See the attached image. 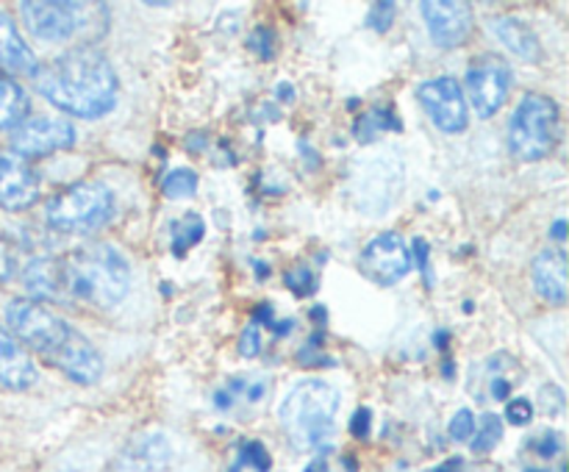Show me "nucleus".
I'll return each mask as SVG.
<instances>
[{"label":"nucleus","mask_w":569,"mask_h":472,"mask_svg":"<svg viewBox=\"0 0 569 472\" xmlns=\"http://www.w3.org/2000/svg\"><path fill=\"white\" fill-rule=\"evenodd\" d=\"M33 83H37V92L48 98L56 109L78 120H100L114 111L117 98H120L114 67L106 59L103 50L92 44H78L53 56L48 64L39 67Z\"/></svg>","instance_id":"1"},{"label":"nucleus","mask_w":569,"mask_h":472,"mask_svg":"<svg viewBox=\"0 0 569 472\" xmlns=\"http://www.w3.org/2000/svg\"><path fill=\"white\" fill-rule=\"evenodd\" d=\"M56 264H59L61 300L111 309L131 289V267L126 255L111 244H83Z\"/></svg>","instance_id":"2"},{"label":"nucleus","mask_w":569,"mask_h":472,"mask_svg":"<svg viewBox=\"0 0 569 472\" xmlns=\"http://www.w3.org/2000/svg\"><path fill=\"white\" fill-rule=\"evenodd\" d=\"M339 392L320 378L300 381L278 405V422L298 450H317L333 436Z\"/></svg>","instance_id":"3"},{"label":"nucleus","mask_w":569,"mask_h":472,"mask_svg":"<svg viewBox=\"0 0 569 472\" xmlns=\"http://www.w3.org/2000/svg\"><path fill=\"white\" fill-rule=\"evenodd\" d=\"M561 139V114L553 98L539 92L522 94L509 120V148L520 161H542Z\"/></svg>","instance_id":"4"},{"label":"nucleus","mask_w":569,"mask_h":472,"mask_svg":"<svg viewBox=\"0 0 569 472\" xmlns=\"http://www.w3.org/2000/svg\"><path fill=\"white\" fill-rule=\"evenodd\" d=\"M114 211V194L100 181H78L44 205V220L61 233H87L103 225Z\"/></svg>","instance_id":"5"},{"label":"nucleus","mask_w":569,"mask_h":472,"mask_svg":"<svg viewBox=\"0 0 569 472\" xmlns=\"http://www.w3.org/2000/svg\"><path fill=\"white\" fill-rule=\"evenodd\" d=\"M6 322H9L11 337L17 342L28 344V348L37 350L48 361H53L64 350V344L70 342L72 333H76L70 322L61 320L59 314L44 309L37 300L26 298L11 300L9 309H6Z\"/></svg>","instance_id":"6"},{"label":"nucleus","mask_w":569,"mask_h":472,"mask_svg":"<svg viewBox=\"0 0 569 472\" xmlns=\"http://www.w3.org/2000/svg\"><path fill=\"white\" fill-rule=\"evenodd\" d=\"M467 92L481 120L498 114L511 92V70L498 56H478L467 70Z\"/></svg>","instance_id":"7"},{"label":"nucleus","mask_w":569,"mask_h":472,"mask_svg":"<svg viewBox=\"0 0 569 472\" xmlns=\"http://www.w3.org/2000/svg\"><path fill=\"white\" fill-rule=\"evenodd\" d=\"M72 144H76V128L61 117H31L11 131V150L22 161L44 159L50 153H59V150H70Z\"/></svg>","instance_id":"8"},{"label":"nucleus","mask_w":569,"mask_h":472,"mask_svg":"<svg viewBox=\"0 0 569 472\" xmlns=\"http://www.w3.org/2000/svg\"><path fill=\"white\" fill-rule=\"evenodd\" d=\"M417 100H420L426 114L431 117V122L439 131L459 133L470 122L465 92H461V83L456 78H428V81L417 87Z\"/></svg>","instance_id":"9"},{"label":"nucleus","mask_w":569,"mask_h":472,"mask_svg":"<svg viewBox=\"0 0 569 472\" xmlns=\"http://www.w3.org/2000/svg\"><path fill=\"white\" fill-rule=\"evenodd\" d=\"M20 17L28 33L42 42H59L70 39L83 26V3H67V0H26L20 3Z\"/></svg>","instance_id":"10"},{"label":"nucleus","mask_w":569,"mask_h":472,"mask_svg":"<svg viewBox=\"0 0 569 472\" xmlns=\"http://www.w3.org/2000/svg\"><path fill=\"white\" fill-rule=\"evenodd\" d=\"M361 270L381 287H395L411 272V253L398 233H381L361 250Z\"/></svg>","instance_id":"11"},{"label":"nucleus","mask_w":569,"mask_h":472,"mask_svg":"<svg viewBox=\"0 0 569 472\" xmlns=\"http://www.w3.org/2000/svg\"><path fill=\"white\" fill-rule=\"evenodd\" d=\"M428 33L439 48H459L472 33V9L461 0H426L420 3Z\"/></svg>","instance_id":"12"},{"label":"nucleus","mask_w":569,"mask_h":472,"mask_svg":"<svg viewBox=\"0 0 569 472\" xmlns=\"http://www.w3.org/2000/svg\"><path fill=\"white\" fill-rule=\"evenodd\" d=\"M39 198V178L20 155H0V209H31Z\"/></svg>","instance_id":"13"},{"label":"nucleus","mask_w":569,"mask_h":472,"mask_svg":"<svg viewBox=\"0 0 569 472\" xmlns=\"http://www.w3.org/2000/svg\"><path fill=\"white\" fill-rule=\"evenodd\" d=\"M172 464V444L164 433H139L120 450L109 472H167Z\"/></svg>","instance_id":"14"},{"label":"nucleus","mask_w":569,"mask_h":472,"mask_svg":"<svg viewBox=\"0 0 569 472\" xmlns=\"http://www.w3.org/2000/svg\"><path fill=\"white\" fill-rule=\"evenodd\" d=\"M50 364L59 366L70 381L81 383V386H92V383H98L106 370L103 355L98 353V348H94L81 331L72 333L70 342L64 344V350H61Z\"/></svg>","instance_id":"15"},{"label":"nucleus","mask_w":569,"mask_h":472,"mask_svg":"<svg viewBox=\"0 0 569 472\" xmlns=\"http://www.w3.org/2000/svg\"><path fill=\"white\" fill-rule=\"evenodd\" d=\"M39 370L31 353L0 325V386L9 392H26L37 383Z\"/></svg>","instance_id":"16"},{"label":"nucleus","mask_w":569,"mask_h":472,"mask_svg":"<svg viewBox=\"0 0 569 472\" xmlns=\"http://www.w3.org/2000/svg\"><path fill=\"white\" fill-rule=\"evenodd\" d=\"M531 272L539 298L553 305L567 303V255L561 250H542L533 259Z\"/></svg>","instance_id":"17"},{"label":"nucleus","mask_w":569,"mask_h":472,"mask_svg":"<svg viewBox=\"0 0 569 472\" xmlns=\"http://www.w3.org/2000/svg\"><path fill=\"white\" fill-rule=\"evenodd\" d=\"M0 70L11 76H37L39 61L26 39L17 31L14 20L6 11H0Z\"/></svg>","instance_id":"18"},{"label":"nucleus","mask_w":569,"mask_h":472,"mask_svg":"<svg viewBox=\"0 0 569 472\" xmlns=\"http://www.w3.org/2000/svg\"><path fill=\"white\" fill-rule=\"evenodd\" d=\"M492 31L495 37L503 42V48L509 50V53H515L517 59L531 61V64L542 59V44H539V39L533 37L531 28H528L522 20H517V17L511 14L495 17Z\"/></svg>","instance_id":"19"},{"label":"nucleus","mask_w":569,"mask_h":472,"mask_svg":"<svg viewBox=\"0 0 569 472\" xmlns=\"http://www.w3.org/2000/svg\"><path fill=\"white\" fill-rule=\"evenodd\" d=\"M22 283H26L28 294L33 300H59L61 287H59V264L56 259H48V255H39L22 272Z\"/></svg>","instance_id":"20"},{"label":"nucleus","mask_w":569,"mask_h":472,"mask_svg":"<svg viewBox=\"0 0 569 472\" xmlns=\"http://www.w3.org/2000/svg\"><path fill=\"white\" fill-rule=\"evenodd\" d=\"M387 131H403V125H400V117L395 114L389 106H372V109L365 111V114H361L353 125V137L359 139L361 144L376 142V139Z\"/></svg>","instance_id":"21"},{"label":"nucleus","mask_w":569,"mask_h":472,"mask_svg":"<svg viewBox=\"0 0 569 472\" xmlns=\"http://www.w3.org/2000/svg\"><path fill=\"white\" fill-rule=\"evenodd\" d=\"M28 94L11 78L0 76V128H14L26 120Z\"/></svg>","instance_id":"22"},{"label":"nucleus","mask_w":569,"mask_h":472,"mask_svg":"<svg viewBox=\"0 0 569 472\" xmlns=\"http://www.w3.org/2000/svg\"><path fill=\"white\" fill-rule=\"evenodd\" d=\"M206 237V222L200 214H187L170 225V248L176 259H183Z\"/></svg>","instance_id":"23"},{"label":"nucleus","mask_w":569,"mask_h":472,"mask_svg":"<svg viewBox=\"0 0 569 472\" xmlns=\"http://www.w3.org/2000/svg\"><path fill=\"white\" fill-rule=\"evenodd\" d=\"M194 189H198V172L187 170V167H181V170H172L170 175L164 178V183H161V192H164V198H170V200L192 198Z\"/></svg>","instance_id":"24"},{"label":"nucleus","mask_w":569,"mask_h":472,"mask_svg":"<svg viewBox=\"0 0 569 472\" xmlns=\"http://www.w3.org/2000/svg\"><path fill=\"white\" fill-rule=\"evenodd\" d=\"M503 439V420L498 414H483L478 425V436L472 439V453H489Z\"/></svg>","instance_id":"25"},{"label":"nucleus","mask_w":569,"mask_h":472,"mask_svg":"<svg viewBox=\"0 0 569 472\" xmlns=\"http://www.w3.org/2000/svg\"><path fill=\"white\" fill-rule=\"evenodd\" d=\"M283 283L289 287V292L298 294V298H311L317 292V275L306 264H295L292 270L283 272Z\"/></svg>","instance_id":"26"},{"label":"nucleus","mask_w":569,"mask_h":472,"mask_svg":"<svg viewBox=\"0 0 569 472\" xmlns=\"http://www.w3.org/2000/svg\"><path fill=\"white\" fill-rule=\"evenodd\" d=\"M242 466H253L256 472H270L272 459H270V453H267L264 444L256 442V439L244 442L242 450H239V461L233 470H242Z\"/></svg>","instance_id":"27"},{"label":"nucleus","mask_w":569,"mask_h":472,"mask_svg":"<svg viewBox=\"0 0 569 472\" xmlns=\"http://www.w3.org/2000/svg\"><path fill=\"white\" fill-rule=\"evenodd\" d=\"M248 48L259 56L261 61L276 59V31L270 26L253 28V33L248 37Z\"/></svg>","instance_id":"28"},{"label":"nucleus","mask_w":569,"mask_h":472,"mask_svg":"<svg viewBox=\"0 0 569 472\" xmlns=\"http://www.w3.org/2000/svg\"><path fill=\"white\" fill-rule=\"evenodd\" d=\"M395 11H398V6L389 3V0H378L367 11V26L378 33H387L395 22Z\"/></svg>","instance_id":"29"},{"label":"nucleus","mask_w":569,"mask_h":472,"mask_svg":"<svg viewBox=\"0 0 569 472\" xmlns=\"http://www.w3.org/2000/svg\"><path fill=\"white\" fill-rule=\"evenodd\" d=\"M409 253H411V267H415V264L420 267L422 278H426V287L433 289L437 278H433V272H431V244H428L422 237H417Z\"/></svg>","instance_id":"30"},{"label":"nucleus","mask_w":569,"mask_h":472,"mask_svg":"<svg viewBox=\"0 0 569 472\" xmlns=\"http://www.w3.org/2000/svg\"><path fill=\"white\" fill-rule=\"evenodd\" d=\"M322 342H326V337H322V333H315V337L306 342V348L298 353L300 364H303V366H326V364L333 366V364H337V361L328 359V355H320V344Z\"/></svg>","instance_id":"31"},{"label":"nucleus","mask_w":569,"mask_h":472,"mask_svg":"<svg viewBox=\"0 0 569 472\" xmlns=\"http://www.w3.org/2000/svg\"><path fill=\"white\" fill-rule=\"evenodd\" d=\"M448 431H450V439H456V442H467L470 436H476V416H472V411L470 409L456 411Z\"/></svg>","instance_id":"32"},{"label":"nucleus","mask_w":569,"mask_h":472,"mask_svg":"<svg viewBox=\"0 0 569 472\" xmlns=\"http://www.w3.org/2000/svg\"><path fill=\"white\" fill-rule=\"evenodd\" d=\"M239 353L244 355V359H256V355L261 353V331L256 322H248L242 331V337H239Z\"/></svg>","instance_id":"33"},{"label":"nucleus","mask_w":569,"mask_h":472,"mask_svg":"<svg viewBox=\"0 0 569 472\" xmlns=\"http://www.w3.org/2000/svg\"><path fill=\"white\" fill-rule=\"evenodd\" d=\"M506 420H509L511 425H528V422L533 420L531 400H526V398L509 400V405H506Z\"/></svg>","instance_id":"34"},{"label":"nucleus","mask_w":569,"mask_h":472,"mask_svg":"<svg viewBox=\"0 0 569 472\" xmlns=\"http://www.w3.org/2000/svg\"><path fill=\"white\" fill-rule=\"evenodd\" d=\"M531 448L537 450V453L542 455V459H553V455L561 450V436H559V433H553V431L542 433V436H539L537 442L531 444Z\"/></svg>","instance_id":"35"},{"label":"nucleus","mask_w":569,"mask_h":472,"mask_svg":"<svg viewBox=\"0 0 569 472\" xmlns=\"http://www.w3.org/2000/svg\"><path fill=\"white\" fill-rule=\"evenodd\" d=\"M14 270H17L14 250H11V244L0 237V283L9 281V278L14 275Z\"/></svg>","instance_id":"36"},{"label":"nucleus","mask_w":569,"mask_h":472,"mask_svg":"<svg viewBox=\"0 0 569 472\" xmlns=\"http://www.w3.org/2000/svg\"><path fill=\"white\" fill-rule=\"evenodd\" d=\"M370 428H372V411L370 409H359L353 416H350V433H353L356 439L370 436Z\"/></svg>","instance_id":"37"},{"label":"nucleus","mask_w":569,"mask_h":472,"mask_svg":"<svg viewBox=\"0 0 569 472\" xmlns=\"http://www.w3.org/2000/svg\"><path fill=\"white\" fill-rule=\"evenodd\" d=\"M256 325H272V303H261L259 309H256Z\"/></svg>","instance_id":"38"},{"label":"nucleus","mask_w":569,"mask_h":472,"mask_svg":"<svg viewBox=\"0 0 569 472\" xmlns=\"http://www.w3.org/2000/svg\"><path fill=\"white\" fill-rule=\"evenodd\" d=\"M276 94H278V100H281V103H292V100H295V87L289 81H281L276 87Z\"/></svg>","instance_id":"39"},{"label":"nucleus","mask_w":569,"mask_h":472,"mask_svg":"<svg viewBox=\"0 0 569 472\" xmlns=\"http://www.w3.org/2000/svg\"><path fill=\"white\" fill-rule=\"evenodd\" d=\"M509 392H511V383L509 381H492V398L495 400H506L509 398Z\"/></svg>","instance_id":"40"},{"label":"nucleus","mask_w":569,"mask_h":472,"mask_svg":"<svg viewBox=\"0 0 569 472\" xmlns=\"http://www.w3.org/2000/svg\"><path fill=\"white\" fill-rule=\"evenodd\" d=\"M214 405H217V409H222V411L231 409V405H233V394L228 392V389H220V392H214Z\"/></svg>","instance_id":"41"},{"label":"nucleus","mask_w":569,"mask_h":472,"mask_svg":"<svg viewBox=\"0 0 569 472\" xmlns=\"http://www.w3.org/2000/svg\"><path fill=\"white\" fill-rule=\"evenodd\" d=\"M309 317L317 322V325H326V322H328V311L322 309V305H315V309L309 311Z\"/></svg>","instance_id":"42"},{"label":"nucleus","mask_w":569,"mask_h":472,"mask_svg":"<svg viewBox=\"0 0 569 472\" xmlns=\"http://www.w3.org/2000/svg\"><path fill=\"white\" fill-rule=\"evenodd\" d=\"M433 472H461V459H448L445 464H439Z\"/></svg>","instance_id":"43"},{"label":"nucleus","mask_w":569,"mask_h":472,"mask_svg":"<svg viewBox=\"0 0 569 472\" xmlns=\"http://www.w3.org/2000/svg\"><path fill=\"white\" fill-rule=\"evenodd\" d=\"M550 233H553L556 242H565V239H567V222L565 220H556L553 231H550Z\"/></svg>","instance_id":"44"},{"label":"nucleus","mask_w":569,"mask_h":472,"mask_svg":"<svg viewBox=\"0 0 569 472\" xmlns=\"http://www.w3.org/2000/svg\"><path fill=\"white\" fill-rule=\"evenodd\" d=\"M292 325H295V322L292 320H283V322H272V331H276L278 333V337H287V333L289 331H292Z\"/></svg>","instance_id":"45"},{"label":"nucleus","mask_w":569,"mask_h":472,"mask_svg":"<svg viewBox=\"0 0 569 472\" xmlns=\"http://www.w3.org/2000/svg\"><path fill=\"white\" fill-rule=\"evenodd\" d=\"M448 342H450V333L448 331H437V333H433V344H437L439 350H448Z\"/></svg>","instance_id":"46"},{"label":"nucleus","mask_w":569,"mask_h":472,"mask_svg":"<svg viewBox=\"0 0 569 472\" xmlns=\"http://www.w3.org/2000/svg\"><path fill=\"white\" fill-rule=\"evenodd\" d=\"M306 472H328V461L326 459H315L309 466H306Z\"/></svg>","instance_id":"47"},{"label":"nucleus","mask_w":569,"mask_h":472,"mask_svg":"<svg viewBox=\"0 0 569 472\" xmlns=\"http://www.w3.org/2000/svg\"><path fill=\"white\" fill-rule=\"evenodd\" d=\"M256 272H259L261 278H267V275H270V267L261 264V261H256Z\"/></svg>","instance_id":"48"},{"label":"nucleus","mask_w":569,"mask_h":472,"mask_svg":"<svg viewBox=\"0 0 569 472\" xmlns=\"http://www.w3.org/2000/svg\"><path fill=\"white\" fill-rule=\"evenodd\" d=\"M445 378H453V361H445Z\"/></svg>","instance_id":"49"},{"label":"nucleus","mask_w":569,"mask_h":472,"mask_svg":"<svg viewBox=\"0 0 569 472\" xmlns=\"http://www.w3.org/2000/svg\"><path fill=\"white\" fill-rule=\"evenodd\" d=\"M526 472H548V470H526Z\"/></svg>","instance_id":"50"},{"label":"nucleus","mask_w":569,"mask_h":472,"mask_svg":"<svg viewBox=\"0 0 569 472\" xmlns=\"http://www.w3.org/2000/svg\"><path fill=\"white\" fill-rule=\"evenodd\" d=\"M559 472H567V466H561V470Z\"/></svg>","instance_id":"51"}]
</instances>
